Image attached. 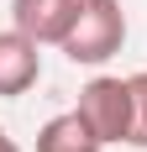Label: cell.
Listing matches in <instances>:
<instances>
[{
	"label": "cell",
	"instance_id": "obj_1",
	"mask_svg": "<svg viewBox=\"0 0 147 152\" xmlns=\"http://www.w3.org/2000/svg\"><path fill=\"white\" fill-rule=\"evenodd\" d=\"M121 42H126V11L121 0H84L79 16H74L68 37H63V58L84 63V68H100L105 58H116Z\"/></svg>",
	"mask_w": 147,
	"mask_h": 152
},
{
	"label": "cell",
	"instance_id": "obj_2",
	"mask_svg": "<svg viewBox=\"0 0 147 152\" xmlns=\"http://www.w3.org/2000/svg\"><path fill=\"white\" fill-rule=\"evenodd\" d=\"M79 115L95 126V137L110 147V142H126L132 137V79L121 74H95L79 89Z\"/></svg>",
	"mask_w": 147,
	"mask_h": 152
},
{
	"label": "cell",
	"instance_id": "obj_3",
	"mask_svg": "<svg viewBox=\"0 0 147 152\" xmlns=\"http://www.w3.org/2000/svg\"><path fill=\"white\" fill-rule=\"evenodd\" d=\"M42 79V42H32L26 31H0V100L26 94Z\"/></svg>",
	"mask_w": 147,
	"mask_h": 152
},
{
	"label": "cell",
	"instance_id": "obj_4",
	"mask_svg": "<svg viewBox=\"0 0 147 152\" xmlns=\"http://www.w3.org/2000/svg\"><path fill=\"white\" fill-rule=\"evenodd\" d=\"M79 5H84V0H16V5H11V21H16V31H26L32 42L63 47V37H68Z\"/></svg>",
	"mask_w": 147,
	"mask_h": 152
},
{
	"label": "cell",
	"instance_id": "obj_5",
	"mask_svg": "<svg viewBox=\"0 0 147 152\" xmlns=\"http://www.w3.org/2000/svg\"><path fill=\"white\" fill-rule=\"evenodd\" d=\"M105 142L95 137V126L79 115V110H63L37 131V152H100Z\"/></svg>",
	"mask_w": 147,
	"mask_h": 152
},
{
	"label": "cell",
	"instance_id": "obj_6",
	"mask_svg": "<svg viewBox=\"0 0 147 152\" xmlns=\"http://www.w3.org/2000/svg\"><path fill=\"white\" fill-rule=\"evenodd\" d=\"M126 147L147 152V68L132 74V137H126Z\"/></svg>",
	"mask_w": 147,
	"mask_h": 152
},
{
	"label": "cell",
	"instance_id": "obj_7",
	"mask_svg": "<svg viewBox=\"0 0 147 152\" xmlns=\"http://www.w3.org/2000/svg\"><path fill=\"white\" fill-rule=\"evenodd\" d=\"M0 152H21V147H16V137L5 131V126H0Z\"/></svg>",
	"mask_w": 147,
	"mask_h": 152
}]
</instances>
